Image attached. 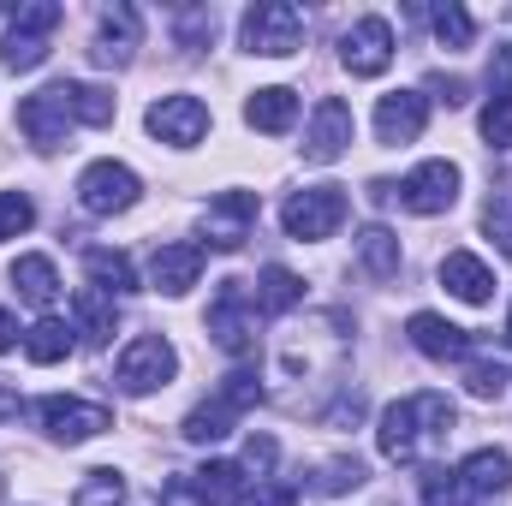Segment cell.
<instances>
[{
    "mask_svg": "<svg viewBox=\"0 0 512 506\" xmlns=\"http://www.w3.org/2000/svg\"><path fill=\"white\" fill-rule=\"evenodd\" d=\"M453 435V399L447 393H411L399 405H387L376 423V447L387 465H417L435 441Z\"/></svg>",
    "mask_w": 512,
    "mask_h": 506,
    "instance_id": "cell-1",
    "label": "cell"
},
{
    "mask_svg": "<svg viewBox=\"0 0 512 506\" xmlns=\"http://www.w3.org/2000/svg\"><path fill=\"white\" fill-rule=\"evenodd\" d=\"M256 399H262V381H256L251 364H239L233 376L215 387V399H203V405L185 417V441H197V447H215V441H227V435L239 429V417L251 411Z\"/></svg>",
    "mask_w": 512,
    "mask_h": 506,
    "instance_id": "cell-2",
    "label": "cell"
},
{
    "mask_svg": "<svg viewBox=\"0 0 512 506\" xmlns=\"http://www.w3.org/2000/svg\"><path fill=\"white\" fill-rule=\"evenodd\" d=\"M60 18H66V6H54V0L18 6V12H12V30H6V42H0V66H6V72H36V66L48 60V36L60 30Z\"/></svg>",
    "mask_w": 512,
    "mask_h": 506,
    "instance_id": "cell-3",
    "label": "cell"
},
{
    "mask_svg": "<svg viewBox=\"0 0 512 506\" xmlns=\"http://www.w3.org/2000/svg\"><path fill=\"white\" fill-rule=\"evenodd\" d=\"M245 48L268 54V60H286L304 48V12L292 0H256L245 12Z\"/></svg>",
    "mask_w": 512,
    "mask_h": 506,
    "instance_id": "cell-4",
    "label": "cell"
},
{
    "mask_svg": "<svg viewBox=\"0 0 512 506\" xmlns=\"http://www.w3.org/2000/svg\"><path fill=\"white\" fill-rule=\"evenodd\" d=\"M346 209H352V197H346L340 185H304V191L286 197L280 221H286V233L304 245V239H328V233L346 221Z\"/></svg>",
    "mask_w": 512,
    "mask_h": 506,
    "instance_id": "cell-5",
    "label": "cell"
},
{
    "mask_svg": "<svg viewBox=\"0 0 512 506\" xmlns=\"http://www.w3.org/2000/svg\"><path fill=\"white\" fill-rule=\"evenodd\" d=\"M209 334L227 358L256 352V298H245V280H221V292L209 304Z\"/></svg>",
    "mask_w": 512,
    "mask_h": 506,
    "instance_id": "cell-6",
    "label": "cell"
},
{
    "mask_svg": "<svg viewBox=\"0 0 512 506\" xmlns=\"http://www.w3.org/2000/svg\"><path fill=\"white\" fill-rule=\"evenodd\" d=\"M114 376H120L126 393H155V387H167V381L179 376V352L167 346V334H137L120 352Z\"/></svg>",
    "mask_w": 512,
    "mask_h": 506,
    "instance_id": "cell-7",
    "label": "cell"
},
{
    "mask_svg": "<svg viewBox=\"0 0 512 506\" xmlns=\"http://www.w3.org/2000/svg\"><path fill=\"white\" fill-rule=\"evenodd\" d=\"M137 197H143V185H137V173L126 161H90L78 173V203L90 215H126Z\"/></svg>",
    "mask_w": 512,
    "mask_h": 506,
    "instance_id": "cell-8",
    "label": "cell"
},
{
    "mask_svg": "<svg viewBox=\"0 0 512 506\" xmlns=\"http://www.w3.org/2000/svg\"><path fill=\"white\" fill-rule=\"evenodd\" d=\"M411 215H447L453 203H459V167L453 161H423V167H411L405 173V185L393 191Z\"/></svg>",
    "mask_w": 512,
    "mask_h": 506,
    "instance_id": "cell-9",
    "label": "cell"
},
{
    "mask_svg": "<svg viewBox=\"0 0 512 506\" xmlns=\"http://www.w3.org/2000/svg\"><path fill=\"white\" fill-rule=\"evenodd\" d=\"M36 417H42V429H48L54 441H66V447H78V441L114 429L108 405H84V399H66V393H48V399L36 405Z\"/></svg>",
    "mask_w": 512,
    "mask_h": 506,
    "instance_id": "cell-10",
    "label": "cell"
},
{
    "mask_svg": "<svg viewBox=\"0 0 512 506\" xmlns=\"http://www.w3.org/2000/svg\"><path fill=\"white\" fill-rule=\"evenodd\" d=\"M352 108L340 102V96H322L316 102V114H310V131H304V161H316V167H328V161H340L346 149H352Z\"/></svg>",
    "mask_w": 512,
    "mask_h": 506,
    "instance_id": "cell-11",
    "label": "cell"
},
{
    "mask_svg": "<svg viewBox=\"0 0 512 506\" xmlns=\"http://www.w3.org/2000/svg\"><path fill=\"white\" fill-rule=\"evenodd\" d=\"M18 131H24L42 155L66 143V131H72V108H66L60 84H48V90H36V96H24V102H18Z\"/></svg>",
    "mask_w": 512,
    "mask_h": 506,
    "instance_id": "cell-12",
    "label": "cell"
},
{
    "mask_svg": "<svg viewBox=\"0 0 512 506\" xmlns=\"http://www.w3.org/2000/svg\"><path fill=\"white\" fill-rule=\"evenodd\" d=\"M340 60L352 66V78H382L393 66V24L387 18H358L340 42Z\"/></svg>",
    "mask_w": 512,
    "mask_h": 506,
    "instance_id": "cell-13",
    "label": "cell"
},
{
    "mask_svg": "<svg viewBox=\"0 0 512 506\" xmlns=\"http://www.w3.org/2000/svg\"><path fill=\"white\" fill-rule=\"evenodd\" d=\"M256 227V197L251 191H221L209 209H203V239L215 245V251H239L245 239H251Z\"/></svg>",
    "mask_w": 512,
    "mask_h": 506,
    "instance_id": "cell-14",
    "label": "cell"
},
{
    "mask_svg": "<svg viewBox=\"0 0 512 506\" xmlns=\"http://www.w3.org/2000/svg\"><path fill=\"white\" fill-rule=\"evenodd\" d=\"M143 126L155 131L161 143H173V149H191V143H203V131H209V108H203L197 96H161Z\"/></svg>",
    "mask_w": 512,
    "mask_h": 506,
    "instance_id": "cell-15",
    "label": "cell"
},
{
    "mask_svg": "<svg viewBox=\"0 0 512 506\" xmlns=\"http://www.w3.org/2000/svg\"><path fill=\"white\" fill-rule=\"evenodd\" d=\"M423 126H429V96H417V90L382 96V108H376V137L382 143H417Z\"/></svg>",
    "mask_w": 512,
    "mask_h": 506,
    "instance_id": "cell-16",
    "label": "cell"
},
{
    "mask_svg": "<svg viewBox=\"0 0 512 506\" xmlns=\"http://www.w3.org/2000/svg\"><path fill=\"white\" fill-rule=\"evenodd\" d=\"M405 334H411V346H417L423 358H435V364H459V358H471V334L453 328V322H441V316H429V310H417V316L405 322Z\"/></svg>",
    "mask_w": 512,
    "mask_h": 506,
    "instance_id": "cell-17",
    "label": "cell"
},
{
    "mask_svg": "<svg viewBox=\"0 0 512 506\" xmlns=\"http://www.w3.org/2000/svg\"><path fill=\"white\" fill-rule=\"evenodd\" d=\"M197 274H203V245H161L155 262H149V280L167 298H185L197 286Z\"/></svg>",
    "mask_w": 512,
    "mask_h": 506,
    "instance_id": "cell-18",
    "label": "cell"
},
{
    "mask_svg": "<svg viewBox=\"0 0 512 506\" xmlns=\"http://www.w3.org/2000/svg\"><path fill=\"white\" fill-rule=\"evenodd\" d=\"M441 286L453 292V298H465V304H489V292H495V274H489V262L471 251H453L441 262Z\"/></svg>",
    "mask_w": 512,
    "mask_h": 506,
    "instance_id": "cell-19",
    "label": "cell"
},
{
    "mask_svg": "<svg viewBox=\"0 0 512 506\" xmlns=\"http://www.w3.org/2000/svg\"><path fill=\"white\" fill-rule=\"evenodd\" d=\"M459 483H465V495H501V489H512V453L477 447V453L459 465Z\"/></svg>",
    "mask_w": 512,
    "mask_h": 506,
    "instance_id": "cell-20",
    "label": "cell"
},
{
    "mask_svg": "<svg viewBox=\"0 0 512 506\" xmlns=\"http://www.w3.org/2000/svg\"><path fill=\"white\" fill-rule=\"evenodd\" d=\"M131 48H137V12L131 6H108L102 12V30H96V60L102 66H126L131 60Z\"/></svg>",
    "mask_w": 512,
    "mask_h": 506,
    "instance_id": "cell-21",
    "label": "cell"
},
{
    "mask_svg": "<svg viewBox=\"0 0 512 506\" xmlns=\"http://www.w3.org/2000/svg\"><path fill=\"white\" fill-rule=\"evenodd\" d=\"M245 120L256 131H268V137H280V131H292V120H298V96L286 84H268V90H256L251 102H245Z\"/></svg>",
    "mask_w": 512,
    "mask_h": 506,
    "instance_id": "cell-22",
    "label": "cell"
},
{
    "mask_svg": "<svg viewBox=\"0 0 512 506\" xmlns=\"http://www.w3.org/2000/svg\"><path fill=\"white\" fill-rule=\"evenodd\" d=\"M191 489L203 495V506H239V495H245V465L209 459L203 471H191Z\"/></svg>",
    "mask_w": 512,
    "mask_h": 506,
    "instance_id": "cell-23",
    "label": "cell"
},
{
    "mask_svg": "<svg viewBox=\"0 0 512 506\" xmlns=\"http://www.w3.org/2000/svg\"><path fill=\"white\" fill-rule=\"evenodd\" d=\"M12 286H18L24 304H42V310L60 298V274H54L48 256H18V262H12Z\"/></svg>",
    "mask_w": 512,
    "mask_h": 506,
    "instance_id": "cell-24",
    "label": "cell"
},
{
    "mask_svg": "<svg viewBox=\"0 0 512 506\" xmlns=\"http://www.w3.org/2000/svg\"><path fill=\"white\" fill-rule=\"evenodd\" d=\"M298 298H304V280H298L292 268L268 262V268H262V280H256V316H286Z\"/></svg>",
    "mask_w": 512,
    "mask_h": 506,
    "instance_id": "cell-25",
    "label": "cell"
},
{
    "mask_svg": "<svg viewBox=\"0 0 512 506\" xmlns=\"http://www.w3.org/2000/svg\"><path fill=\"white\" fill-rule=\"evenodd\" d=\"M72 310H78V334H84L90 346H108V340H114V322H120V310H114V298H108V292L84 286V292L72 298Z\"/></svg>",
    "mask_w": 512,
    "mask_h": 506,
    "instance_id": "cell-26",
    "label": "cell"
},
{
    "mask_svg": "<svg viewBox=\"0 0 512 506\" xmlns=\"http://www.w3.org/2000/svg\"><path fill=\"white\" fill-rule=\"evenodd\" d=\"M84 268H90V286L96 292H108V298H120L137 286V274H131V256L108 251V245H96V251H84Z\"/></svg>",
    "mask_w": 512,
    "mask_h": 506,
    "instance_id": "cell-27",
    "label": "cell"
},
{
    "mask_svg": "<svg viewBox=\"0 0 512 506\" xmlns=\"http://www.w3.org/2000/svg\"><path fill=\"white\" fill-rule=\"evenodd\" d=\"M60 96H66L78 126H114V90H102V84H60Z\"/></svg>",
    "mask_w": 512,
    "mask_h": 506,
    "instance_id": "cell-28",
    "label": "cell"
},
{
    "mask_svg": "<svg viewBox=\"0 0 512 506\" xmlns=\"http://www.w3.org/2000/svg\"><path fill=\"white\" fill-rule=\"evenodd\" d=\"M364 459H328V465H316L310 477H304V489L310 495H352V489H364Z\"/></svg>",
    "mask_w": 512,
    "mask_h": 506,
    "instance_id": "cell-29",
    "label": "cell"
},
{
    "mask_svg": "<svg viewBox=\"0 0 512 506\" xmlns=\"http://www.w3.org/2000/svg\"><path fill=\"white\" fill-rule=\"evenodd\" d=\"M24 352H30V364H60V358L72 352V328H66L60 316H42V322L24 334Z\"/></svg>",
    "mask_w": 512,
    "mask_h": 506,
    "instance_id": "cell-30",
    "label": "cell"
},
{
    "mask_svg": "<svg viewBox=\"0 0 512 506\" xmlns=\"http://www.w3.org/2000/svg\"><path fill=\"white\" fill-rule=\"evenodd\" d=\"M358 262H364L376 280H393V274H399V239H393L387 227H364V233H358Z\"/></svg>",
    "mask_w": 512,
    "mask_h": 506,
    "instance_id": "cell-31",
    "label": "cell"
},
{
    "mask_svg": "<svg viewBox=\"0 0 512 506\" xmlns=\"http://www.w3.org/2000/svg\"><path fill=\"white\" fill-rule=\"evenodd\" d=\"M429 18H435V36H441L447 48H471V36H477V24H471V12H465L459 0H441V6L429 12Z\"/></svg>",
    "mask_w": 512,
    "mask_h": 506,
    "instance_id": "cell-32",
    "label": "cell"
},
{
    "mask_svg": "<svg viewBox=\"0 0 512 506\" xmlns=\"http://www.w3.org/2000/svg\"><path fill=\"white\" fill-rule=\"evenodd\" d=\"M120 501H126L120 471H90V477L78 483V495H72V506H120Z\"/></svg>",
    "mask_w": 512,
    "mask_h": 506,
    "instance_id": "cell-33",
    "label": "cell"
},
{
    "mask_svg": "<svg viewBox=\"0 0 512 506\" xmlns=\"http://www.w3.org/2000/svg\"><path fill=\"white\" fill-rule=\"evenodd\" d=\"M215 42V6H185L179 12V48H209Z\"/></svg>",
    "mask_w": 512,
    "mask_h": 506,
    "instance_id": "cell-34",
    "label": "cell"
},
{
    "mask_svg": "<svg viewBox=\"0 0 512 506\" xmlns=\"http://www.w3.org/2000/svg\"><path fill=\"white\" fill-rule=\"evenodd\" d=\"M30 221H36V203H30L24 191H0V239L30 233Z\"/></svg>",
    "mask_w": 512,
    "mask_h": 506,
    "instance_id": "cell-35",
    "label": "cell"
},
{
    "mask_svg": "<svg viewBox=\"0 0 512 506\" xmlns=\"http://www.w3.org/2000/svg\"><path fill=\"white\" fill-rule=\"evenodd\" d=\"M423 506H465L459 471H423Z\"/></svg>",
    "mask_w": 512,
    "mask_h": 506,
    "instance_id": "cell-36",
    "label": "cell"
},
{
    "mask_svg": "<svg viewBox=\"0 0 512 506\" xmlns=\"http://www.w3.org/2000/svg\"><path fill=\"white\" fill-rule=\"evenodd\" d=\"M483 137H489V149H512V96H489V108H483Z\"/></svg>",
    "mask_w": 512,
    "mask_h": 506,
    "instance_id": "cell-37",
    "label": "cell"
},
{
    "mask_svg": "<svg viewBox=\"0 0 512 506\" xmlns=\"http://www.w3.org/2000/svg\"><path fill=\"white\" fill-rule=\"evenodd\" d=\"M465 387H471L477 399H501V393H507V370H501V364L471 358V364H465Z\"/></svg>",
    "mask_w": 512,
    "mask_h": 506,
    "instance_id": "cell-38",
    "label": "cell"
},
{
    "mask_svg": "<svg viewBox=\"0 0 512 506\" xmlns=\"http://www.w3.org/2000/svg\"><path fill=\"white\" fill-rule=\"evenodd\" d=\"M483 227H489V239L501 245V256L512 262V203H489V209H483Z\"/></svg>",
    "mask_w": 512,
    "mask_h": 506,
    "instance_id": "cell-39",
    "label": "cell"
},
{
    "mask_svg": "<svg viewBox=\"0 0 512 506\" xmlns=\"http://www.w3.org/2000/svg\"><path fill=\"white\" fill-rule=\"evenodd\" d=\"M239 506H298V495L286 483H256L251 495H239Z\"/></svg>",
    "mask_w": 512,
    "mask_h": 506,
    "instance_id": "cell-40",
    "label": "cell"
},
{
    "mask_svg": "<svg viewBox=\"0 0 512 506\" xmlns=\"http://www.w3.org/2000/svg\"><path fill=\"white\" fill-rule=\"evenodd\" d=\"M274 459H280V447H274L268 435H251V441H245V471H256V477H262Z\"/></svg>",
    "mask_w": 512,
    "mask_h": 506,
    "instance_id": "cell-41",
    "label": "cell"
},
{
    "mask_svg": "<svg viewBox=\"0 0 512 506\" xmlns=\"http://www.w3.org/2000/svg\"><path fill=\"white\" fill-rule=\"evenodd\" d=\"M489 96H512V42L495 48V66H489Z\"/></svg>",
    "mask_w": 512,
    "mask_h": 506,
    "instance_id": "cell-42",
    "label": "cell"
},
{
    "mask_svg": "<svg viewBox=\"0 0 512 506\" xmlns=\"http://www.w3.org/2000/svg\"><path fill=\"white\" fill-rule=\"evenodd\" d=\"M161 506H203V495L191 489V477H173V483L161 489Z\"/></svg>",
    "mask_w": 512,
    "mask_h": 506,
    "instance_id": "cell-43",
    "label": "cell"
},
{
    "mask_svg": "<svg viewBox=\"0 0 512 506\" xmlns=\"http://www.w3.org/2000/svg\"><path fill=\"white\" fill-rule=\"evenodd\" d=\"M435 96H441L447 108H459V102H465V78H435Z\"/></svg>",
    "mask_w": 512,
    "mask_h": 506,
    "instance_id": "cell-44",
    "label": "cell"
},
{
    "mask_svg": "<svg viewBox=\"0 0 512 506\" xmlns=\"http://www.w3.org/2000/svg\"><path fill=\"white\" fill-rule=\"evenodd\" d=\"M18 411H24V399H18V387H12V381H0V423H12Z\"/></svg>",
    "mask_w": 512,
    "mask_h": 506,
    "instance_id": "cell-45",
    "label": "cell"
},
{
    "mask_svg": "<svg viewBox=\"0 0 512 506\" xmlns=\"http://www.w3.org/2000/svg\"><path fill=\"white\" fill-rule=\"evenodd\" d=\"M12 346H18V322L0 310V352H12Z\"/></svg>",
    "mask_w": 512,
    "mask_h": 506,
    "instance_id": "cell-46",
    "label": "cell"
},
{
    "mask_svg": "<svg viewBox=\"0 0 512 506\" xmlns=\"http://www.w3.org/2000/svg\"><path fill=\"white\" fill-rule=\"evenodd\" d=\"M507 346H512V316H507Z\"/></svg>",
    "mask_w": 512,
    "mask_h": 506,
    "instance_id": "cell-47",
    "label": "cell"
},
{
    "mask_svg": "<svg viewBox=\"0 0 512 506\" xmlns=\"http://www.w3.org/2000/svg\"><path fill=\"white\" fill-rule=\"evenodd\" d=\"M0 18H6V6H0Z\"/></svg>",
    "mask_w": 512,
    "mask_h": 506,
    "instance_id": "cell-48",
    "label": "cell"
}]
</instances>
